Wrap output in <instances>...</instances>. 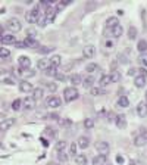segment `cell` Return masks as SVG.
Here are the masks:
<instances>
[{
  "label": "cell",
  "mask_w": 147,
  "mask_h": 165,
  "mask_svg": "<svg viewBox=\"0 0 147 165\" xmlns=\"http://www.w3.org/2000/svg\"><path fill=\"white\" fill-rule=\"evenodd\" d=\"M77 145H78V147H81V149H87L88 145H90V140H88L87 137H84V136H81L80 139H78V142H77Z\"/></svg>",
  "instance_id": "20"
},
{
  "label": "cell",
  "mask_w": 147,
  "mask_h": 165,
  "mask_svg": "<svg viewBox=\"0 0 147 165\" xmlns=\"http://www.w3.org/2000/svg\"><path fill=\"white\" fill-rule=\"evenodd\" d=\"M56 68H53V66H50L49 69H46V75H49V77H54L56 75Z\"/></svg>",
  "instance_id": "43"
},
{
  "label": "cell",
  "mask_w": 147,
  "mask_h": 165,
  "mask_svg": "<svg viewBox=\"0 0 147 165\" xmlns=\"http://www.w3.org/2000/svg\"><path fill=\"white\" fill-rule=\"evenodd\" d=\"M128 105H129V100H128L127 96H121L119 99H118V106H121V108H127Z\"/></svg>",
  "instance_id": "30"
},
{
  "label": "cell",
  "mask_w": 147,
  "mask_h": 165,
  "mask_svg": "<svg viewBox=\"0 0 147 165\" xmlns=\"http://www.w3.org/2000/svg\"><path fill=\"white\" fill-rule=\"evenodd\" d=\"M43 94H44V90H43L41 87H37V89L33 90V96H31V97H33L34 100H38L43 97Z\"/></svg>",
  "instance_id": "22"
},
{
  "label": "cell",
  "mask_w": 147,
  "mask_h": 165,
  "mask_svg": "<svg viewBox=\"0 0 147 165\" xmlns=\"http://www.w3.org/2000/svg\"><path fill=\"white\" fill-rule=\"evenodd\" d=\"M3 34V28H2V25H0V35Z\"/></svg>",
  "instance_id": "56"
},
{
  "label": "cell",
  "mask_w": 147,
  "mask_h": 165,
  "mask_svg": "<svg viewBox=\"0 0 147 165\" xmlns=\"http://www.w3.org/2000/svg\"><path fill=\"white\" fill-rule=\"evenodd\" d=\"M10 56V50L6 47H0V59H6Z\"/></svg>",
  "instance_id": "33"
},
{
  "label": "cell",
  "mask_w": 147,
  "mask_h": 165,
  "mask_svg": "<svg viewBox=\"0 0 147 165\" xmlns=\"http://www.w3.org/2000/svg\"><path fill=\"white\" fill-rule=\"evenodd\" d=\"M135 72H137V71H135L134 68H131V69L128 71V75H134V74H135Z\"/></svg>",
  "instance_id": "55"
},
{
  "label": "cell",
  "mask_w": 147,
  "mask_h": 165,
  "mask_svg": "<svg viewBox=\"0 0 147 165\" xmlns=\"http://www.w3.org/2000/svg\"><path fill=\"white\" fill-rule=\"evenodd\" d=\"M134 84H135V87H138V89L144 87L146 86V77H140V75H137L135 80H134Z\"/></svg>",
  "instance_id": "25"
},
{
  "label": "cell",
  "mask_w": 147,
  "mask_h": 165,
  "mask_svg": "<svg viewBox=\"0 0 147 165\" xmlns=\"http://www.w3.org/2000/svg\"><path fill=\"white\" fill-rule=\"evenodd\" d=\"M60 64H62V56H59V55H53V56L50 58V65L53 66V68L60 66Z\"/></svg>",
  "instance_id": "18"
},
{
  "label": "cell",
  "mask_w": 147,
  "mask_h": 165,
  "mask_svg": "<svg viewBox=\"0 0 147 165\" xmlns=\"http://www.w3.org/2000/svg\"><path fill=\"white\" fill-rule=\"evenodd\" d=\"M119 25V21H118V18H115V16H112V18H107L106 21V27L107 28H110V30H113L115 27Z\"/></svg>",
  "instance_id": "21"
},
{
  "label": "cell",
  "mask_w": 147,
  "mask_h": 165,
  "mask_svg": "<svg viewBox=\"0 0 147 165\" xmlns=\"http://www.w3.org/2000/svg\"><path fill=\"white\" fill-rule=\"evenodd\" d=\"M0 83H6V84H10V86L15 84L14 78H12L10 74L6 72V71H0Z\"/></svg>",
  "instance_id": "9"
},
{
  "label": "cell",
  "mask_w": 147,
  "mask_h": 165,
  "mask_svg": "<svg viewBox=\"0 0 147 165\" xmlns=\"http://www.w3.org/2000/svg\"><path fill=\"white\" fill-rule=\"evenodd\" d=\"M54 77H56L58 80H60V81H65V80H66V75H63V74H59V72L56 74Z\"/></svg>",
  "instance_id": "50"
},
{
  "label": "cell",
  "mask_w": 147,
  "mask_h": 165,
  "mask_svg": "<svg viewBox=\"0 0 147 165\" xmlns=\"http://www.w3.org/2000/svg\"><path fill=\"white\" fill-rule=\"evenodd\" d=\"M0 43L3 44H16V37L14 34H2L0 35Z\"/></svg>",
  "instance_id": "5"
},
{
  "label": "cell",
  "mask_w": 147,
  "mask_h": 165,
  "mask_svg": "<svg viewBox=\"0 0 147 165\" xmlns=\"http://www.w3.org/2000/svg\"><path fill=\"white\" fill-rule=\"evenodd\" d=\"M138 62H140L143 66H147V52L146 53H141L140 58H138Z\"/></svg>",
  "instance_id": "39"
},
{
  "label": "cell",
  "mask_w": 147,
  "mask_h": 165,
  "mask_svg": "<svg viewBox=\"0 0 147 165\" xmlns=\"http://www.w3.org/2000/svg\"><path fill=\"white\" fill-rule=\"evenodd\" d=\"M69 80H71V84H74V86H78V84H81V81H82L80 74H74V75H71Z\"/></svg>",
  "instance_id": "28"
},
{
  "label": "cell",
  "mask_w": 147,
  "mask_h": 165,
  "mask_svg": "<svg viewBox=\"0 0 147 165\" xmlns=\"http://www.w3.org/2000/svg\"><path fill=\"white\" fill-rule=\"evenodd\" d=\"M22 108H25L28 111H31L35 108V100L33 97H25V99L22 100Z\"/></svg>",
  "instance_id": "12"
},
{
  "label": "cell",
  "mask_w": 147,
  "mask_h": 165,
  "mask_svg": "<svg viewBox=\"0 0 147 165\" xmlns=\"http://www.w3.org/2000/svg\"><path fill=\"white\" fill-rule=\"evenodd\" d=\"M40 6L41 5H35V6L25 15V19H27L28 24H35V22H38V18H40Z\"/></svg>",
  "instance_id": "1"
},
{
  "label": "cell",
  "mask_w": 147,
  "mask_h": 165,
  "mask_svg": "<svg viewBox=\"0 0 147 165\" xmlns=\"http://www.w3.org/2000/svg\"><path fill=\"white\" fill-rule=\"evenodd\" d=\"M93 84H94V77L93 75H88L87 78L84 80V83H82V86L85 87V89H93Z\"/></svg>",
  "instance_id": "26"
},
{
  "label": "cell",
  "mask_w": 147,
  "mask_h": 165,
  "mask_svg": "<svg viewBox=\"0 0 147 165\" xmlns=\"http://www.w3.org/2000/svg\"><path fill=\"white\" fill-rule=\"evenodd\" d=\"M21 22L18 18H9V19L6 21V30H9L10 33H18V31H21Z\"/></svg>",
  "instance_id": "3"
},
{
  "label": "cell",
  "mask_w": 147,
  "mask_h": 165,
  "mask_svg": "<svg viewBox=\"0 0 147 165\" xmlns=\"http://www.w3.org/2000/svg\"><path fill=\"white\" fill-rule=\"evenodd\" d=\"M21 106H22V102H21L19 99H15L14 103H12V109H14V111H19Z\"/></svg>",
  "instance_id": "40"
},
{
  "label": "cell",
  "mask_w": 147,
  "mask_h": 165,
  "mask_svg": "<svg viewBox=\"0 0 147 165\" xmlns=\"http://www.w3.org/2000/svg\"><path fill=\"white\" fill-rule=\"evenodd\" d=\"M47 106L49 108H59L60 106V99L58 97V96H50L49 99H47Z\"/></svg>",
  "instance_id": "14"
},
{
  "label": "cell",
  "mask_w": 147,
  "mask_h": 165,
  "mask_svg": "<svg viewBox=\"0 0 147 165\" xmlns=\"http://www.w3.org/2000/svg\"><path fill=\"white\" fill-rule=\"evenodd\" d=\"M15 126V118H7V119H3L0 122V131H7L10 127Z\"/></svg>",
  "instance_id": "8"
},
{
  "label": "cell",
  "mask_w": 147,
  "mask_h": 165,
  "mask_svg": "<svg viewBox=\"0 0 147 165\" xmlns=\"http://www.w3.org/2000/svg\"><path fill=\"white\" fill-rule=\"evenodd\" d=\"M50 59H47V58H41L38 62H37V68L38 69H43V71H46V69H49L50 68Z\"/></svg>",
  "instance_id": "13"
},
{
  "label": "cell",
  "mask_w": 147,
  "mask_h": 165,
  "mask_svg": "<svg viewBox=\"0 0 147 165\" xmlns=\"http://www.w3.org/2000/svg\"><path fill=\"white\" fill-rule=\"evenodd\" d=\"M110 83H112V80H110V75H107V74L101 75L100 80H99V84H100V87H106V86H109Z\"/></svg>",
  "instance_id": "19"
},
{
  "label": "cell",
  "mask_w": 147,
  "mask_h": 165,
  "mask_svg": "<svg viewBox=\"0 0 147 165\" xmlns=\"http://www.w3.org/2000/svg\"><path fill=\"white\" fill-rule=\"evenodd\" d=\"M122 33H124V28L121 25L118 27H115L113 30H112V37H121L122 35Z\"/></svg>",
  "instance_id": "32"
},
{
  "label": "cell",
  "mask_w": 147,
  "mask_h": 165,
  "mask_svg": "<svg viewBox=\"0 0 147 165\" xmlns=\"http://www.w3.org/2000/svg\"><path fill=\"white\" fill-rule=\"evenodd\" d=\"M90 93H91V96H99V94H103L105 90L100 89V87H93V89L90 90Z\"/></svg>",
  "instance_id": "37"
},
{
  "label": "cell",
  "mask_w": 147,
  "mask_h": 165,
  "mask_svg": "<svg viewBox=\"0 0 147 165\" xmlns=\"http://www.w3.org/2000/svg\"><path fill=\"white\" fill-rule=\"evenodd\" d=\"M27 35H28V39H34V40H35V30L30 28V30L27 31Z\"/></svg>",
  "instance_id": "44"
},
{
  "label": "cell",
  "mask_w": 147,
  "mask_h": 165,
  "mask_svg": "<svg viewBox=\"0 0 147 165\" xmlns=\"http://www.w3.org/2000/svg\"><path fill=\"white\" fill-rule=\"evenodd\" d=\"M52 50H53L52 47H40V49H38L40 53H49V52H52Z\"/></svg>",
  "instance_id": "47"
},
{
  "label": "cell",
  "mask_w": 147,
  "mask_h": 165,
  "mask_svg": "<svg viewBox=\"0 0 147 165\" xmlns=\"http://www.w3.org/2000/svg\"><path fill=\"white\" fill-rule=\"evenodd\" d=\"M116 126H118V128H121V130H124V128L127 127V119H125L124 115H118V118H116Z\"/></svg>",
  "instance_id": "23"
},
{
  "label": "cell",
  "mask_w": 147,
  "mask_h": 165,
  "mask_svg": "<svg viewBox=\"0 0 147 165\" xmlns=\"http://www.w3.org/2000/svg\"><path fill=\"white\" fill-rule=\"evenodd\" d=\"M137 113L140 115L141 118H144L147 115V103L146 102H140L138 106H137Z\"/></svg>",
  "instance_id": "15"
},
{
  "label": "cell",
  "mask_w": 147,
  "mask_h": 165,
  "mask_svg": "<svg viewBox=\"0 0 147 165\" xmlns=\"http://www.w3.org/2000/svg\"><path fill=\"white\" fill-rule=\"evenodd\" d=\"M44 18H46V24H52L56 18V9L53 6L47 7L46 9V13H44Z\"/></svg>",
  "instance_id": "6"
},
{
  "label": "cell",
  "mask_w": 147,
  "mask_h": 165,
  "mask_svg": "<svg viewBox=\"0 0 147 165\" xmlns=\"http://www.w3.org/2000/svg\"><path fill=\"white\" fill-rule=\"evenodd\" d=\"M59 124L62 127H65V126H69V124H71V121H69V119H65V121H63V119H59Z\"/></svg>",
  "instance_id": "49"
},
{
  "label": "cell",
  "mask_w": 147,
  "mask_h": 165,
  "mask_svg": "<svg viewBox=\"0 0 147 165\" xmlns=\"http://www.w3.org/2000/svg\"><path fill=\"white\" fill-rule=\"evenodd\" d=\"M50 165H53V164H50Z\"/></svg>",
  "instance_id": "58"
},
{
  "label": "cell",
  "mask_w": 147,
  "mask_h": 165,
  "mask_svg": "<svg viewBox=\"0 0 147 165\" xmlns=\"http://www.w3.org/2000/svg\"><path fill=\"white\" fill-rule=\"evenodd\" d=\"M18 74H19L21 77H25V78H27V77H34V75H35V71L31 69V68H30V69H22V68H19V69H18Z\"/></svg>",
  "instance_id": "17"
},
{
  "label": "cell",
  "mask_w": 147,
  "mask_h": 165,
  "mask_svg": "<svg viewBox=\"0 0 147 165\" xmlns=\"http://www.w3.org/2000/svg\"><path fill=\"white\" fill-rule=\"evenodd\" d=\"M96 149H97L99 153L103 155V156H106L107 153L110 152V146H109L107 142H99V143H96Z\"/></svg>",
  "instance_id": "4"
},
{
  "label": "cell",
  "mask_w": 147,
  "mask_h": 165,
  "mask_svg": "<svg viewBox=\"0 0 147 165\" xmlns=\"http://www.w3.org/2000/svg\"><path fill=\"white\" fill-rule=\"evenodd\" d=\"M137 72L140 74V77H147V71H146V68H140Z\"/></svg>",
  "instance_id": "48"
},
{
  "label": "cell",
  "mask_w": 147,
  "mask_h": 165,
  "mask_svg": "<svg viewBox=\"0 0 147 165\" xmlns=\"http://www.w3.org/2000/svg\"><path fill=\"white\" fill-rule=\"evenodd\" d=\"M93 165H106V156L103 155H97L93 158Z\"/></svg>",
  "instance_id": "24"
},
{
  "label": "cell",
  "mask_w": 147,
  "mask_h": 165,
  "mask_svg": "<svg viewBox=\"0 0 147 165\" xmlns=\"http://www.w3.org/2000/svg\"><path fill=\"white\" fill-rule=\"evenodd\" d=\"M99 69V65L97 64H88L87 66H85V71L87 72H94V71H97Z\"/></svg>",
  "instance_id": "38"
},
{
  "label": "cell",
  "mask_w": 147,
  "mask_h": 165,
  "mask_svg": "<svg viewBox=\"0 0 147 165\" xmlns=\"http://www.w3.org/2000/svg\"><path fill=\"white\" fill-rule=\"evenodd\" d=\"M137 33H138V31H137L135 27H129V30H128V37H129L131 40H134L135 37H137Z\"/></svg>",
  "instance_id": "36"
},
{
  "label": "cell",
  "mask_w": 147,
  "mask_h": 165,
  "mask_svg": "<svg viewBox=\"0 0 147 165\" xmlns=\"http://www.w3.org/2000/svg\"><path fill=\"white\" fill-rule=\"evenodd\" d=\"M18 64H19V68H22V69H30L31 60H30L28 56H19L18 58Z\"/></svg>",
  "instance_id": "11"
},
{
  "label": "cell",
  "mask_w": 147,
  "mask_h": 165,
  "mask_svg": "<svg viewBox=\"0 0 147 165\" xmlns=\"http://www.w3.org/2000/svg\"><path fill=\"white\" fill-rule=\"evenodd\" d=\"M65 146H66V142H65V140H59V142L56 143V151H58V152H63V151H65Z\"/></svg>",
  "instance_id": "35"
},
{
  "label": "cell",
  "mask_w": 147,
  "mask_h": 165,
  "mask_svg": "<svg viewBox=\"0 0 147 165\" xmlns=\"http://www.w3.org/2000/svg\"><path fill=\"white\" fill-rule=\"evenodd\" d=\"M49 90H50V92H56V90H58V86H56V84H49Z\"/></svg>",
  "instance_id": "52"
},
{
  "label": "cell",
  "mask_w": 147,
  "mask_h": 165,
  "mask_svg": "<svg viewBox=\"0 0 147 165\" xmlns=\"http://www.w3.org/2000/svg\"><path fill=\"white\" fill-rule=\"evenodd\" d=\"M16 47H25V43L24 41H16V44H15Z\"/></svg>",
  "instance_id": "54"
},
{
  "label": "cell",
  "mask_w": 147,
  "mask_h": 165,
  "mask_svg": "<svg viewBox=\"0 0 147 165\" xmlns=\"http://www.w3.org/2000/svg\"><path fill=\"white\" fill-rule=\"evenodd\" d=\"M94 55H96V47H94L93 44H88V46H85L82 49V56H84V58L91 59V58H94Z\"/></svg>",
  "instance_id": "7"
},
{
  "label": "cell",
  "mask_w": 147,
  "mask_h": 165,
  "mask_svg": "<svg viewBox=\"0 0 147 165\" xmlns=\"http://www.w3.org/2000/svg\"><path fill=\"white\" fill-rule=\"evenodd\" d=\"M146 103H147V92H146Z\"/></svg>",
  "instance_id": "57"
},
{
  "label": "cell",
  "mask_w": 147,
  "mask_h": 165,
  "mask_svg": "<svg viewBox=\"0 0 147 165\" xmlns=\"http://www.w3.org/2000/svg\"><path fill=\"white\" fill-rule=\"evenodd\" d=\"M58 159H59L60 162H66L69 158H68V155L65 152H59V155H58Z\"/></svg>",
  "instance_id": "42"
},
{
  "label": "cell",
  "mask_w": 147,
  "mask_h": 165,
  "mask_svg": "<svg viewBox=\"0 0 147 165\" xmlns=\"http://www.w3.org/2000/svg\"><path fill=\"white\" fill-rule=\"evenodd\" d=\"M84 127H85V128H88V130H90V128H93V127H94V121L91 118L84 119Z\"/></svg>",
  "instance_id": "41"
},
{
  "label": "cell",
  "mask_w": 147,
  "mask_h": 165,
  "mask_svg": "<svg viewBox=\"0 0 147 165\" xmlns=\"http://www.w3.org/2000/svg\"><path fill=\"white\" fill-rule=\"evenodd\" d=\"M75 162L80 165H85L87 164V156L84 155V153H80V155H77L75 156Z\"/></svg>",
  "instance_id": "27"
},
{
  "label": "cell",
  "mask_w": 147,
  "mask_h": 165,
  "mask_svg": "<svg viewBox=\"0 0 147 165\" xmlns=\"http://www.w3.org/2000/svg\"><path fill=\"white\" fill-rule=\"evenodd\" d=\"M24 43H25V47H35L38 43H37V40H34V39H25L24 40Z\"/></svg>",
  "instance_id": "34"
},
{
  "label": "cell",
  "mask_w": 147,
  "mask_h": 165,
  "mask_svg": "<svg viewBox=\"0 0 147 165\" xmlns=\"http://www.w3.org/2000/svg\"><path fill=\"white\" fill-rule=\"evenodd\" d=\"M109 75H110L112 83H118V81L121 80V72H119V71H116V69H115V71H112V72L109 74Z\"/></svg>",
  "instance_id": "31"
},
{
  "label": "cell",
  "mask_w": 147,
  "mask_h": 165,
  "mask_svg": "<svg viewBox=\"0 0 147 165\" xmlns=\"http://www.w3.org/2000/svg\"><path fill=\"white\" fill-rule=\"evenodd\" d=\"M19 90L22 93H30L34 90V86L30 83V81H27V80H24V81H21L19 83Z\"/></svg>",
  "instance_id": "10"
},
{
  "label": "cell",
  "mask_w": 147,
  "mask_h": 165,
  "mask_svg": "<svg viewBox=\"0 0 147 165\" xmlns=\"http://www.w3.org/2000/svg\"><path fill=\"white\" fill-rule=\"evenodd\" d=\"M147 142V134H138L134 139V145L135 146H143Z\"/></svg>",
  "instance_id": "16"
},
{
  "label": "cell",
  "mask_w": 147,
  "mask_h": 165,
  "mask_svg": "<svg viewBox=\"0 0 147 165\" xmlns=\"http://www.w3.org/2000/svg\"><path fill=\"white\" fill-rule=\"evenodd\" d=\"M77 147H78L77 143H72V145H71V155H75V156H77Z\"/></svg>",
  "instance_id": "46"
},
{
  "label": "cell",
  "mask_w": 147,
  "mask_h": 165,
  "mask_svg": "<svg viewBox=\"0 0 147 165\" xmlns=\"http://www.w3.org/2000/svg\"><path fill=\"white\" fill-rule=\"evenodd\" d=\"M116 162H118V164H124V162H125V159L122 158V156H116Z\"/></svg>",
  "instance_id": "53"
},
{
  "label": "cell",
  "mask_w": 147,
  "mask_h": 165,
  "mask_svg": "<svg viewBox=\"0 0 147 165\" xmlns=\"http://www.w3.org/2000/svg\"><path fill=\"white\" fill-rule=\"evenodd\" d=\"M80 93L77 90V87H66L63 90V97H65V102H74V100L78 99Z\"/></svg>",
  "instance_id": "2"
},
{
  "label": "cell",
  "mask_w": 147,
  "mask_h": 165,
  "mask_svg": "<svg viewBox=\"0 0 147 165\" xmlns=\"http://www.w3.org/2000/svg\"><path fill=\"white\" fill-rule=\"evenodd\" d=\"M137 49H138V52L146 53L147 52V41L146 40H140L138 44H137Z\"/></svg>",
  "instance_id": "29"
},
{
  "label": "cell",
  "mask_w": 147,
  "mask_h": 165,
  "mask_svg": "<svg viewBox=\"0 0 147 165\" xmlns=\"http://www.w3.org/2000/svg\"><path fill=\"white\" fill-rule=\"evenodd\" d=\"M116 118H118V115H115L113 112H109V115H107V119H109L110 122H112V121H113V122H116Z\"/></svg>",
  "instance_id": "45"
},
{
  "label": "cell",
  "mask_w": 147,
  "mask_h": 165,
  "mask_svg": "<svg viewBox=\"0 0 147 165\" xmlns=\"http://www.w3.org/2000/svg\"><path fill=\"white\" fill-rule=\"evenodd\" d=\"M46 134H49V136H50V137H54V136H56V133H54V130H52V128H46Z\"/></svg>",
  "instance_id": "51"
}]
</instances>
